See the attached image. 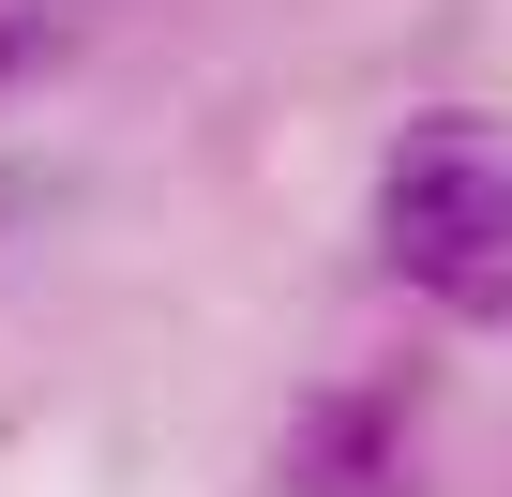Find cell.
Returning a JSON list of instances; mask_svg holds the SVG:
<instances>
[{
    "instance_id": "cell-1",
    "label": "cell",
    "mask_w": 512,
    "mask_h": 497,
    "mask_svg": "<svg viewBox=\"0 0 512 497\" xmlns=\"http://www.w3.org/2000/svg\"><path fill=\"white\" fill-rule=\"evenodd\" d=\"M377 241L392 272L452 317H512V151L482 121H422L392 151V196H377Z\"/></svg>"
},
{
    "instance_id": "cell-2",
    "label": "cell",
    "mask_w": 512,
    "mask_h": 497,
    "mask_svg": "<svg viewBox=\"0 0 512 497\" xmlns=\"http://www.w3.org/2000/svg\"><path fill=\"white\" fill-rule=\"evenodd\" d=\"M287 467H302V497H392V482H407V422H392V392H317L302 437H287Z\"/></svg>"
},
{
    "instance_id": "cell-3",
    "label": "cell",
    "mask_w": 512,
    "mask_h": 497,
    "mask_svg": "<svg viewBox=\"0 0 512 497\" xmlns=\"http://www.w3.org/2000/svg\"><path fill=\"white\" fill-rule=\"evenodd\" d=\"M16 211H46V181H31V166H0V226H16Z\"/></svg>"
},
{
    "instance_id": "cell-4",
    "label": "cell",
    "mask_w": 512,
    "mask_h": 497,
    "mask_svg": "<svg viewBox=\"0 0 512 497\" xmlns=\"http://www.w3.org/2000/svg\"><path fill=\"white\" fill-rule=\"evenodd\" d=\"M0 61H31V31H0Z\"/></svg>"
}]
</instances>
